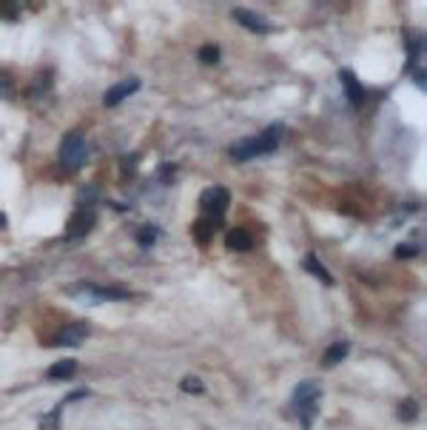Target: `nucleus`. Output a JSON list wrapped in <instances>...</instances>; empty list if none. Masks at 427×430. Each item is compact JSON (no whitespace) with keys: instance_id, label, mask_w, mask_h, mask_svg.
Listing matches in <instances>:
<instances>
[{"instance_id":"7","label":"nucleus","mask_w":427,"mask_h":430,"mask_svg":"<svg viewBox=\"0 0 427 430\" xmlns=\"http://www.w3.org/2000/svg\"><path fill=\"white\" fill-rule=\"evenodd\" d=\"M319 396H322V388H319V382H302L296 385L293 390V407L302 410L308 405H319Z\"/></svg>"},{"instance_id":"25","label":"nucleus","mask_w":427,"mask_h":430,"mask_svg":"<svg viewBox=\"0 0 427 430\" xmlns=\"http://www.w3.org/2000/svg\"><path fill=\"white\" fill-rule=\"evenodd\" d=\"M413 80H416V86H419V88L424 91V69H421V66L416 69V74H413Z\"/></svg>"},{"instance_id":"13","label":"nucleus","mask_w":427,"mask_h":430,"mask_svg":"<svg viewBox=\"0 0 427 430\" xmlns=\"http://www.w3.org/2000/svg\"><path fill=\"white\" fill-rule=\"evenodd\" d=\"M226 245H228L231 251H251L254 240H251V234H248L245 228H234V231H228V237H226Z\"/></svg>"},{"instance_id":"8","label":"nucleus","mask_w":427,"mask_h":430,"mask_svg":"<svg viewBox=\"0 0 427 430\" xmlns=\"http://www.w3.org/2000/svg\"><path fill=\"white\" fill-rule=\"evenodd\" d=\"M77 291H86L91 299H97V302H103V299H131V291H126V288H105V285H91V282H86V285H80Z\"/></svg>"},{"instance_id":"10","label":"nucleus","mask_w":427,"mask_h":430,"mask_svg":"<svg viewBox=\"0 0 427 430\" xmlns=\"http://www.w3.org/2000/svg\"><path fill=\"white\" fill-rule=\"evenodd\" d=\"M259 154H262V149H259V140H257V137H248V140L231 146V157H234L237 163H248V160H254V157H259Z\"/></svg>"},{"instance_id":"21","label":"nucleus","mask_w":427,"mask_h":430,"mask_svg":"<svg viewBox=\"0 0 427 430\" xmlns=\"http://www.w3.org/2000/svg\"><path fill=\"white\" fill-rule=\"evenodd\" d=\"M220 60V46H202L199 49V63H217Z\"/></svg>"},{"instance_id":"24","label":"nucleus","mask_w":427,"mask_h":430,"mask_svg":"<svg viewBox=\"0 0 427 430\" xmlns=\"http://www.w3.org/2000/svg\"><path fill=\"white\" fill-rule=\"evenodd\" d=\"M160 180H165V182H171V180H174V165H168V168L163 165V168H160Z\"/></svg>"},{"instance_id":"22","label":"nucleus","mask_w":427,"mask_h":430,"mask_svg":"<svg viewBox=\"0 0 427 430\" xmlns=\"http://www.w3.org/2000/svg\"><path fill=\"white\" fill-rule=\"evenodd\" d=\"M12 94H15V83H12V77L0 71V100H9Z\"/></svg>"},{"instance_id":"4","label":"nucleus","mask_w":427,"mask_h":430,"mask_svg":"<svg viewBox=\"0 0 427 430\" xmlns=\"http://www.w3.org/2000/svg\"><path fill=\"white\" fill-rule=\"evenodd\" d=\"M234 21L242 23L248 32H257V35H271L274 32V23L257 12H248V9H234Z\"/></svg>"},{"instance_id":"9","label":"nucleus","mask_w":427,"mask_h":430,"mask_svg":"<svg viewBox=\"0 0 427 430\" xmlns=\"http://www.w3.org/2000/svg\"><path fill=\"white\" fill-rule=\"evenodd\" d=\"M339 80H342V88H345L348 100H351L353 105H362V103H365V86L356 80V74H353L351 69H342V71H339Z\"/></svg>"},{"instance_id":"12","label":"nucleus","mask_w":427,"mask_h":430,"mask_svg":"<svg viewBox=\"0 0 427 430\" xmlns=\"http://www.w3.org/2000/svg\"><path fill=\"white\" fill-rule=\"evenodd\" d=\"M282 134H285V129L279 126V123H274V126H268L257 140H259V146H262V154H271L276 146H279V140H282Z\"/></svg>"},{"instance_id":"2","label":"nucleus","mask_w":427,"mask_h":430,"mask_svg":"<svg viewBox=\"0 0 427 430\" xmlns=\"http://www.w3.org/2000/svg\"><path fill=\"white\" fill-rule=\"evenodd\" d=\"M86 140H83V134L80 132H69L66 137H63V143H60V163H63V168H69V171H77V168H83L86 165Z\"/></svg>"},{"instance_id":"6","label":"nucleus","mask_w":427,"mask_h":430,"mask_svg":"<svg viewBox=\"0 0 427 430\" xmlns=\"http://www.w3.org/2000/svg\"><path fill=\"white\" fill-rule=\"evenodd\" d=\"M137 88H140V80H137V77H126L123 83H117V86H112L109 91H105V100H103V103L109 105V109H115L117 103H123V100H126L129 94H134Z\"/></svg>"},{"instance_id":"18","label":"nucleus","mask_w":427,"mask_h":430,"mask_svg":"<svg viewBox=\"0 0 427 430\" xmlns=\"http://www.w3.org/2000/svg\"><path fill=\"white\" fill-rule=\"evenodd\" d=\"M157 234H160V228H157V226H143V228L137 231V243H140L143 248H148V245H154V243H157Z\"/></svg>"},{"instance_id":"15","label":"nucleus","mask_w":427,"mask_h":430,"mask_svg":"<svg viewBox=\"0 0 427 430\" xmlns=\"http://www.w3.org/2000/svg\"><path fill=\"white\" fill-rule=\"evenodd\" d=\"M348 354H351V345H348V342H334V345L325 351L322 365H328V368H331V365H339V362H342Z\"/></svg>"},{"instance_id":"1","label":"nucleus","mask_w":427,"mask_h":430,"mask_svg":"<svg viewBox=\"0 0 427 430\" xmlns=\"http://www.w3.org/2000/svg\"><path fill=\"white\" fill-rule=\"evenodd\" d=\"M228 202H231V197H228V191H226L223 185H211V188H205L202 197H199V211H202V217H205L214 228H220L226 211H228Z\"/></svg>"},{"instance_id":"14","label":"nucleus","mask_w":427,"mask_h":430,"mask_svg":"<svg viewBox=\"0 0 427 430\" xmlns=\"http://www.w3.org/2000/svg\"><path fill=\"white\" fill-rule=\"evenodd\" d=\"M77 373V362L74 359H60V362H54L52 368H49V379L52 382H60V379H71Z\"/></svg>"},{"instance_id":"20","label":"nucleus","mask_w":427,"mask_h":430,"mask_svg":"<svg viewBox=\"0 0 427 430\" xmlns=\"http://www.w3.org/2000/svg\"><path fill=\"white\" fill-rule=\"evenodd\" d=\"M180 388H182L185 393H194V396H202V393H205V385H202L197 376H185V379L180 382Z\"/></svg>"},{"instance_id":"16","label":"nucleus","mask_w":427,"mask_h":430,"mask_svg":"<svg viewBox=\"0 0 427 430\" xmlns=\"http://www.w3.org/2000/svg\"><path fill=\"white\" fill-rule=\"evenodd\" d=\"M416 416H419L416 399H402V402H399V419H402V422H413Z\"/></svg>"},{"instance_id":"3","label":"nucleus","mask_w":427,"mask_h":430,"mask_svg":"<svg viewBox=\"0 0 427 430\" xmlns=\"http://www.w3.org/2000/svg\"><path fill=\"white\" fill-rule=\"evenodd\" d=\"M97 223V211L94 208H80L74 211V217L69 220V228H66V240H80L86 237Z\"/></svg>"},{"instance_id":"19","label":"nucleus","mask_w":427,"mask_h":430,"mask_svg":"<svg viewBox=\"0 0 427 430\" xmlns=\"http://www.w3.org/2000/svg\"><path fill=\"white\" fill-rule=\"evenodd\" d=\"M97 197H100V191H97L94 185H86V188L80 191V197H77V202H80V208H94L91 202H97Z\"/></svg>"},{"instance_id":"23","label":"nucleus","mask_w":427,"mask_h":430,"mask_svg":"<svg viewBox=\"0 0 427 430\" xmlns=\"http://www.w3.org/2000/svg\"><path fill=\"white\" fill-rule=\"evenodd\" d=\"M416 254H419V245H399V248H396V257H399V260H413Z\"/></svg>"},{"instance_id":"5","label":"nucleus","mask_w":427,"mask_h":430,"mask_svg":"<svg viewBox=\"0 0 427 430\" xmlns=\"http://www.w3.org/2000/svg\"><path fill=\"white\" fill-rule=\"evenodd\" d=\"M86 337H88V325L86 322H71V325H66L60 334H57V345L60 348H77V345H83L86 342Z\"/></svg>"},{"instance_id":"17","label":"nucleus","mask_w":427,"mask_h":430,"mask_svg":"<svg viewBox=\"0 0 427 430\" xmlns=\"http://www.w3.org/2000/svg\"><path fill=\"white\" fill-rule=\"evenodd\" d=\"M211 231H214V226H211V223H208V220H205V217H202V220H197V223H194V234H197V243H199V245H205V243H208V240H211V237H214V234H211Z\"/></svg>"},{"instance_id":"11","label":"nucleus","mask_w":427,"mask_h":430,"mask_svg":"<svg viewBox=\"0 0 427 430\" xmlns=\"http://www.w3.org/2000/svg\"><path fill=\"white\" fill-rule=\"evenodd\" d=\"M302 268H305L308 274H313L319 282H325V285H334V277H331V271H328L322 262H319V257H316V254H308V257H305V262H302Z\"/></svg>"}]
</instances>
